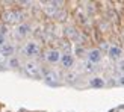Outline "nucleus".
<instances>
[{"label":"nucleus","mask_w":124,"mask_h":112,"mask_svg":"<svg viewBox=\"0 0 124 112\" xmlns=\"http://www.w3.org/2000/svg\"><path fill=\"white\" fill-rule=\"evenodd\" d=\"M0 21L5 26H17L20 23H24V11L21 8H8L3 9L0 14Z\"/></svg>","instance_id":"nucleus-1"},{"label":"nucleus","mask_w":124,"mask_h":112,"mask_svg":"<svg viewBox=\"0 0 124 112\" xmlns=\"http://www.w3.org/2000/svg\"><path fill=\"white\" fill-rule=\"evenodd\" d=\"M42 52H44V48L39 44V41H36V40L26 41L23 48H21V53L26 56V58H29V61H35V59L41 58Z\"/></svg>","instance_id":"nucleus-2"},{"label":"nucleus","mask_w":124,"mask_h":112,"mask_svg":"<svg viewBox=\"0 0 124 112\" xmlns=\"http://www.w3.org/2000/svg\"><path fill=\"white\" fill-rule=\"evenodd\" d=\"M21 67H23V71H24V74H26L27 77H30V79H42V67L36 61H29L27 59Z\"/></svg>","instance_id":"nucleus-3"},{"label":"nucleus","mask_w":124,"mask_h":112,"mask_svg":"<svg viewBox=\"0 0 124 112\" xmlns=\"http://www.w3.org/2000/svg\"><path fill=\"white\" fill-rule=\"evenodd\" d=\"M61 56H62V53L58 50L56 47H48V48H46V50L42 52V56H41V58H44V61L47 62V64L56 65V64H59Z\"/></svg>","instance_id":"nucleus-4"},{"label":"nucleus","mask_w":124,"mask_h":112,"mask_svg":"<svg viewBox=\"0 0 124 112\" xmlns=\"http://www.w3.org/2000/svg\"><path fill=\"white\" fill-rule=\"evenodd\" d=\"M42 80L50 86H58L61 83V76L52 68H42Z\"/></svg>","instance_id":"nucleus-5"},{"label":"nucleus","mask_w":124,"mask_h":112,"mask_svg":"<svg viewBox=\"0 0 124 112\" xmlns=\"http://www.w3.org/2000/svg\"><path fill=\"white\" fill-rule=\"evenodd\" d=\"M15 36L18 40H24V38H27V36L32 33V26H30L29 23H20V24H17L15 26Z\"/></svg>","instance_id":"nucleus-6"},{"label":"nucleus","mask_w":124,"mask_h":112,"mask_svg":"<svg viewBox=\"0 0 124 112\" xmlns=\"http://www.w3.org/2000/svg\"><path fill=\"white\" fill-rule=\"evenodd\" d=\"M59 64H61V67L64 68V70L71 71L73 67H74V64H76V58H74L73 53H62Z\"/></svg>","instance_id":"nucleus-7"},{"label":"nucleus","mask_w":124,"mask_h":112,"mask_svg":"<svg viewBox=\"0 0 124 112\" xmlns=\"http://www.w3.org/2000/svg\"><path fill=\"white\" fill-rule=\"evenodd\" d=\"M103 59V53L98 50L97 47H92L88 50V53H86V61L91 62L92 65H95V64H100Z\"/></svg>","instance_id":"nucleus-8"},{"label":"nucleus","mask_w":124,"mask_h":112,"mask_svg":"<svg viewBox=\"0 0 124 112\" xmlns=\"http://www.w3.org/2000/svg\"><path fill=\"white\" fill-rule=\"evenodd\" d=\"M108 56L112 61H121L123 58V48L120 46H110L108 50Z\"/></svg>","instance_id":"nucleus-9"},{"label":"nucleus","mask_w":124,"mask_h":112,"mask_svg":"<svg viewBox=\"0 0 124 112\" xmlns=\"http://www.w3.org/2000/svg\"><path fill=\"white\" fill-rule=\"evenodd\" d=\"M74 58H83V56H86V53H88V50H86V47L83 42H77V44H73V52Z\"/></svg>","instance_id":"nucleus-10"},{"label":"nucleus","mask_w":124,"mask_h":112,"mask_svg":"<svg viewBox=\"0 0 124 112\" xmlns=\"http://www.w3.org/2000/svg\"><path fill=\"white\" fill-rule=\"evenodd\" d=\"M0 52H2L6 58H12V56H15V46L14 44H9V42H6V44L0 48Z\"/></svg>","instance_id":"nucleus-11"},{"label":"nucleus","mask_w":124,"mask_h":112,"mask_svg":"<svg viewBox=\"0 0 124 112\" xmlns=\"http://www.w3.org/2000/svg\"><path fill=\"white\" fill-rule=\"evenodd\" d=\"M67 17H68V12H67V9H64V8H61L59 11H58V14L54 15V18L53 20L56 21V23H67Z\"/></svg>","instance_id":"nucleus-12"},{"label":"nucleus","mask_w":124,"mask_h":112,"mask_svg":"<svg viewBox=\"0 0 124 112\" xmlns=\"http://www.w3.org/2000/svg\"><path fill=\"white\" fill-rule=\"evenodd\" d=\"M89 86L91 88H103L104 80L101 77H92V79H89Z\"/></svg>","instance_id":"nucleus-13"},{"label":"nucleus","mask_w":124,"mask_h":112,"mask_svg":"<svg viewBox=\"0 0 124 112\" xmlns=\"http://www.w3.org/2000/svg\"><path fill=\"white\" fill-rule=\"evenodd\" d=\"M6 65L11 67V68H14V70H17V68L21 67V62H20V59H18L17 56H12V58L8 59V64H6Z\"/></svg>","instance_id":"nucleus-14"},{"label":"nucleus","mask_w":124,"mask_h":112,"mask_svg":"<svg viewBox=\"0 0 124 112\" xmlns=\"http://www.w3.org/2000/svg\"><path fill=\"white\" fill-rule=\"evenodd\" d=\"M77 80V73H74V71H68L65 74V82L67 83H74Z\"/></svg>","instance_id":"nucleus-15"},{"label":"nucleus","mask_w":124,"mask_h":112,"mask_svg":"<svg viewBox=\"0 0 124 112\" xmlns=\"http://www.w3.org/2000/svg\"><path fill=\"white\" fill-rule=\"evenodd\" d=\"M109 47H110V44H109L108 41H100V42H98V47H97V48H98V50H100L101 53H103V52H106V53H108Z\"/></svg>","instance_id":"nucleus-16"},{"label":"nucleus","mask_w":124,"mask_h":112,"mask_svg":"<svg viewBox=\"0 0 124 112\" xmlns=\"http://www.w3.org/2000/svg\"><path fill=\"white\" fill-rule=\"evenodd\" d=\"M83 67H85V68H83V70H85L86 73H94V71H95V67H94V65H92V64H91V62H88V61H86V62H85V65H83Z\"/></svg>","instance_id":"nucleus-17"},{"label":"nucleus","mask_w":124,"mask_h":112,"mask_svg":"<svg viewBox=\"0 0 124 112\" xmlns=\"http://www.w3.org/2000/svg\"><path fill=\"white\" fill-rule=\"evenodd\" d=\"M6 64H8V58H6V56L0 52V67H2V65H6Z\"/></svg>","instance_id":"nucleus-18"},{"label":"nucleus","mask_w":124,"mask_h":112,"mask_svg":"<svg viewBox=\"0 0 124 112\" xmlns=\"http://www.w3.org/2000/svg\"><path fill=\"white\" fill-rule=\"evenodd\" d=\"M6 42H8V41H6V36H5V35H0V48H2Z\"/></svg>","instance_id":"nucleus-19"},{"label":"nucleus","mask_w":124,"mask_h":112,"mask_svg":"<svg viewBox=\"0 0 124 112\" xmlns=\"http://www.w3.org/2000/svg\"><path fill=\"white\" fill-rule=\"evenodd\" d=\"M118 70L124 74V61H118Z\"/></svg>","instance_id":"nucleus-20"},{"label":"nucleus","mask_w":124,"mask_h":112,"mask_svg":"<svg viewBox=\"0 0 124 112\" xmlns=\"http://www.w3.org/2000/svg\"><path fill=\"white\" fill-rule=\"evenodd\" d=\"M118 83H120L121 86H124V74H121V76H120V79H118Z\"/></svg>","instance_id":"nucleus-21"}]
</instances>
